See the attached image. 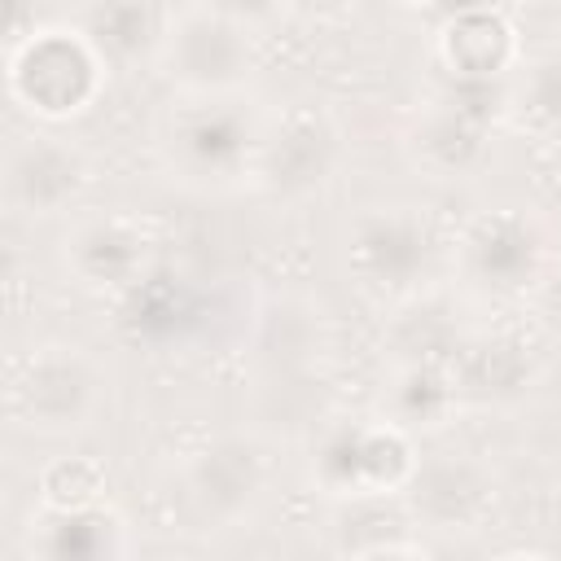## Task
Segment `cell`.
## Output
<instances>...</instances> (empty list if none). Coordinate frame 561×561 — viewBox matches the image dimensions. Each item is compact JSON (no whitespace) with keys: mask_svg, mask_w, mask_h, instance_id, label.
<instances>
[{"mask_svg":"<svg viewBox=\"0 0 561 561\" xmlns=\"http://www.w3.org/2000/svg\"><path fill=\"white\" fill-rule=\"evenodd\" d=\"M202 4H210V9H219V13H232V18L250 22V26H259L263 18L280 13V0H202Z\"/></svg>","mask_w":561,"mask_h":561,"instance_id":"cell-25","label":"cell"},{"mask_svg":"<svg viewBox=\"0 0 561 561\" xmlns=\"http://www.w3.org/2000/svg\"><path fill=\"white\" fill-rule=\"evenodd\" d=\"M495 110L465 105L460 96H438L430 110H421L403 131V153L416 171L434 180H460L469 175L486 153V127Z\"/></svg>","mask_w":561,"mask_h":561,"instance_id":"cell-12","label":"cell"},{"mask_svg":"<svg viewBox=\"0 0 561 561\" xmlns=\"http://www.w3.org/2000/svg\"><path fill=\"white\" fill-rule=\"evenodd\" d=\"M105 491V469L88 456H57L39 473V500L44 508H83L101 504Z\"/></svg>","mask_w":561,"mask_h":561,"instance_id":"cell-23","label":"cell"},{"mask_svg":"<svg viewBox=\"0 0 561 561\" xmlns=\"http://www.w3.org/2000/svg\"><path fill=\"white\" fill-rule=\"evenodd\" d=\"M48 513V535L39 539V552L48 557H123L127 526L114 508L105 504H83V508H44Z\"/></svg>","mask_w":561,"mask_h":561,"instance_id":"cell-21","label":"cell"},{"mask_svg":"<svg viewBox=\"0 0 561 561\" xmlns=\"http://www.w3.org/2000/svg\"><path fill=\"white\" fill-rule=\"evenodd\" d=\"M465 346L456 316L443 298H416L408 294V302L394 311L390 329H386V351L399 364H451V355Z\"/></svg>","mask_w":561,"mask_h":561,"instance_id":"cell-19","label":"cell"},{"mask_svg":"<svg viewBox=\"0 0 561 561\" xmlns=\"http://www.w3.org/2000/svg\"><path fill=\"white\" fill-rule=\"evenodd\" d=\"M329 346V324L320 302L302 294H272L254 320V359L263 373L316 368Z\"/></svg>","mask_w":561,"mask_h":561,"instance_id":"cell-15","label":"cell"},{"mask_svg":"<svg viewBox=\"0 0 561 561\" xmlns=\"http://www.w3.org/2000/svg\"><path fill=\"white\" fill-rule=\"evenodd\" d=\"M517 123L539 136H561V53L522 66V83L513 92Z\"/></svg>","mask_w":561,"mask_h":561,"instance_id":"cell-22","label":"cell"},{"mask_svg":"<svg viewBox=\"0 0 561 561\" xmlns=\"http://www.w3.org/2000/svg\"><path fill=\"white\" fill-rule=\"evenodd\" d=\"M105 403L101 364L70 342H44L22 355L9 373V416L44 438L79 434Z\"/></svg>","mask_w":561,"mask_h":561,"instance_id":"cell-4","label":"cell"},{"mask_svg":"<svg viewBox=\"0 0 561 561\" xmlns=\"http://www.w3.org/2000/svg\"><path fill=\"white\" fill-rule=\"evenodd\" d=\"M167 18L171 9H162V0H88L75 26L92 39L110 70H123L140 57H158Z\"/></svg>","mask_w":561,"mask_h":561,"instance_id":"cell-17","label":"cell"},{"mask_svg":"<svg viewBox=\"0 0 561 561\" xmlns=\"http://www.w3.org/2000/svg\"><path fill=\"white\" fill-rule=\"evenodd\" d=\"M92 184V162L79 145L35 131L4 153V206L26 219H53L79 206Z\"/></svg>","mask_w":561,"mask_h":561,"instance_id":"cell-8","label":"cell"},{"mask_svg":"<svg viewBox=\"0 0 561 561\" xmlns=\"http://www.w3.org/2000/svg\"><path fill=\"white\" fill-rule=\"evenodd\" d=\"M522 57L513 22L491 4H460L438 26V61L456 83H500Z\"/></svg>","mask_w":561,"mask_h":561,"instance_id":"cell-13","label":"cell"},{"mask_svg":"<svg viewBox=\"0 0 561 561\" xmlns=\"http://www.w3.org/2000/svg\"><path fill=\"white\" fill-rule=\"evenodd\" d=\"M543 232L526 210H486L460 237V272L486 294H517L543 272Z\"/></svg>","mask_w":561,"mask_h":561,"instance_id":"cell-10","label":"cell"},{"mask_svg":"<svg viewBox=\"0 0 561 561\" xmlns=\"http://www.w3.org/2000/svg\"><path fill=\"white\" fill-rule=\"evenodd\" d=\"M412 434L373 421V425H333L320 438V473L337 495L355 491H403V482L416 469Z\"/></svg>","mask_w":561,"mask_h":561,"instance_id":"cell-11","label":"cell"},{"mask_svg":"<svg viewBox=\"0 0 561 561\" xmlns=\"http://www.w3.org/2000/svg\"><path fill=\"white\" fill-rule=\"evenodd\" d=\"M456 403L460 399H456L447 364H399L394 381L381 394V421L412 434V430L443 425Z\"/></svg>","mask_w":561,"mask_h":561,"instance_id":"cell-20","label":"cell"},{"mask_svg":"<svg viewBox=\"0 0 561 561\" xmlns=\"http://www.w3.org/2000/svg\"><path fill=\"white\" fill-rule=\"evenodd\" d=\"M403 504L416 526L430 530H469L478 526L495 504V473L478 456L465 451H438L421 456L412 478L403 482Z\"/></svg>","mask_w":561,"mask_h":561,"instance_id":"cell-9","label":"cell"},{"mask_svg":"<svg viewBox=\"0 0 561 561\" xmlns=\"http://www.w3.org/2000/svg\"><path fill=\"white\" fill-rule=\"evenodd\" d=\"M342 167V127L316 105H294L259 131L250 184L276 202L320 193Z\"/></svg>","mask_w":561,"mask_h":561,"instance_id":"cell-5","label":"cell"},{"mask_svg":"<svg viewBox=\"0 0 561 561\" xmlns=\"http://www.w3.org/2000/svg\"><path fill=\"white\" fill-rule=\"evenodd\" d=\"M359 9V0H280V13L307 22V26H333L346 22Z\"/></svg>","mask_w":561,"mask_h":561,"instance_id":"cell-24","label":"cell"},{"mask_svg":"<svg viewBox=\"0 0 561 561\" xmlns=\"http://www.w3.org/2000/svg\"><path fill=\"white\" fill-rule=\"evenodd\" d=\"M259 123L245 114L241 96H180L162 123V162L180 184L228 188L250 180Z\"/></svg>","mask_w":561,"mask_h":561,"instance_id":"cell-3","label":"cell"},{"mask_svg":"<svg viewBox=\"0 0 561 561\" xmlns=\"http://www.w3.org/2000/svg\"><path fill=\"white\" fill-rule=\"evenodd\" d=\"M66 272L88 289H127L145 272L149 237L123 215H92L66 232Z\"/></svg>","mask_w":561,"mask_h":561,"instance_id":"cell-14","label":"cell"},{"mask_svg":"<svg viewBox=\"0 0 561 561\" xmlns=\"http://www.w3.org/2000/svg\"><path fill=\"white\" fill-rule=\"evenodd\" d=\"M346 263L377 298H408L430 263V228L408 206H373L346 232Z\"/></svg>","mask_w":561,"mask_h":561,"instance_id":"cell-7","label":"cell"},{"mask_svg":"<svg viewBox=\"0 0 561 561\" xmlns=\"http://www.w3.org/2000/svg\"><path fill=\"white\" fill-rule=\"evenodd\" d=\"M153 66L180 96H241L259 70L254 26L202 0L180 4L167 18Z\"/></svg>","mask_w":561,"mask_h":561,"instance_id":"cell-1","label":"cell"},{"mask_svg":"<svg viewBox=\"0 0 561 561\" xmlns=\"http://www.w3.org/2000/svg\"><path fill=\"white\" fill-rule=\"evenodd\" d=\"M412 513L399 491H355L337 495L333 508V548L346 557H390V552H421V543L408 539Z\"/></svg>","mask_w":561,"mask_h":561,"instance_id":"cell-18","label":"cell"},{"mask_svg":"<svg viewBox=\"0 0 561 561\" xmlns=\"http://www.w3.org/2000/svg\"><path fill=\"white\" fill-rule=\"evenodd\" d=\"M272 478V460L259 434H219L197 447L184 465V495L188 508L210 522V530L237 526L254 513Z\"/></svg>","mask_w":561,"mask_h":561,"instance_id":"cell-6","label":"cell"},{"mask_svg":"<svg viewBox=\"0 0 561 561\" xmlns=\"http://www.w3.org/2000/svg\"><path fill=\"white\" fill-rule=\"evenodd\" d=\"M105 57L79 26H35L9 44V96L44 123L79 118L105 88Z\"/></svg>","mask_w":561,"mask_h":561,"instance_id":"cell-2","label":"cell"},{"mask_svg":"<svg viewBox=\"0 0 561 561\" xmlns=\"http://www.w3.org/2000/svg\"><path fill=\"white\" fill-rule=\"evenodd\" d=\"M456 399L478 403V408H500L513 403L530 390V355L513 337H465V346L447 364Z\"/></svg>","mask_w":561,"mask_h":561,"instance_id":"cell-16","label":"cell"},{"mask_svg":"<svg viewBox=\"0 0 561 561\" xmlns=\"http://www.w3.org/2000/svg\"><path fill=\"white\" fill-rule=\"evenodd\" d=\"M390 4H399V9H430L434 0H390Z\"/></svg>","mask_w":561,"mask_h":561,"instance_id":"cell-26","label":"cell"}]
</instances>
